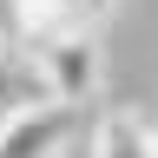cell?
I'll use <instances>...</instances> for the list:
<instances>
[{
	"instance_id": "obj_3",
	"label": "cell",
	"mask_w": 158,
	"mask_h": 158,
	"mask_svg": "<svg viewBox=\"0 0 158 158\" xmlns=\"http://www.w3.org/2000/svg\"><path fill=\"white\" fill-rule=\"evenodd\" d=\"M99 152L106 158H158V125H138L132 112H112V118H99Z\"/></svg>"
},
{
	"instance_id": "obj_1",
	"label": "cell",
	"mask_w": 158,
	"mask_h": 158,
	"mask_svg": "<svg viewBox=\"0 0 158 158\" xmlns=\"http://www.w3.org/2000/svg\"><path fill=\"white\" fill-rule=\"evenodd\" d=\"M33 66H40L46 99H59V106H86V99L99 92V79H106V53H99V33H66V40H53Z\"/></svg>"
},
{
	"instance_id": "obj_4",
	"label": "cell",
	"mask_w": 158,
	"mask_h": 158,
	"mask_svg": "<svg viewBox=\"0 0 158 158\" xmlns=\"http://www.w3.org/2000/svg\"><path fill=\"white\" fill-rule=\"evenodd\" d=\"M86 7H92V20H106V13L118 7V0H86Z\"/></svg>"
},
{
	"instance_id": "obj_2",
	"label": "cell",
	"mask_w": 158,
	"mask_h": 158,
	"mask_svg": "<svg viewBox=\"0 0 158 158\" xmlns=\"http://www.w3.org/2000/svg\"><path fill=\"white\" fill-rule=\"evenodd\" d=\"M66 106L59 99H40V106H13L0 118V158H59L66 152Z\"/></svg>"
}]
</instances>
